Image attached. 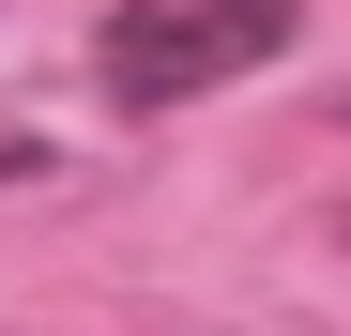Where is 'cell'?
<instances>
[{
    "mask_svg": "<svg viewBox=\"0 0 351 336\" xmlns=\"http://www.w3.org/2000/svg\"><path fill=\"white\" fill-rule=\"evenodd\" d=\"M275 46H290V0H107L92 77L107 107H199L229 77H260Z\"/></svg>",
    "mask_w": 351,
    "mask_h": 336,
    "instance_id": "cell-1",
    "label": "cell"
},
{
    "mask_svg": "<svg viewBox=\"0 0 351 336\" xmlns=\"http://www.w3.org/2000/svg\"><path fill=\"white\" fill-rule=\"evenodd\" d=\"M0 184H107V153H62V138H16V123H0Z\"/></svg>",
    "mask_w": 351,
    "mask_h": 336,
    "instance_id": "cell-2",
    "label": "cell"
},
{
    "mask_svg": "<svg viewBox=\"0 0 351 336\" xmlns=\"http://www.w3.org/2000/svg\"><path fill=\"white\" fill-rule=\"evenodd\" d=\"M336 245H351V214H336Z\"/></svg>",
    "mask_w": 351,
    "mask_h": 336,
    "instance_id": "cell-3",
    "label": "cell"
},
{
    "mask_svg": "<svg viewBox=\"0 0 351 336\" xmlns=\"http://www.w3.org/2000/svg\"><path fill=\"white\" fill-rule=\"evenodd\" d=\"M0 16H16V0H0Z\"/></svg>",
    "mask_w": 351,
    "mask_h": 336,
    "instance_id": "cell-4",
    "label": "cell"
}]
</instances>
